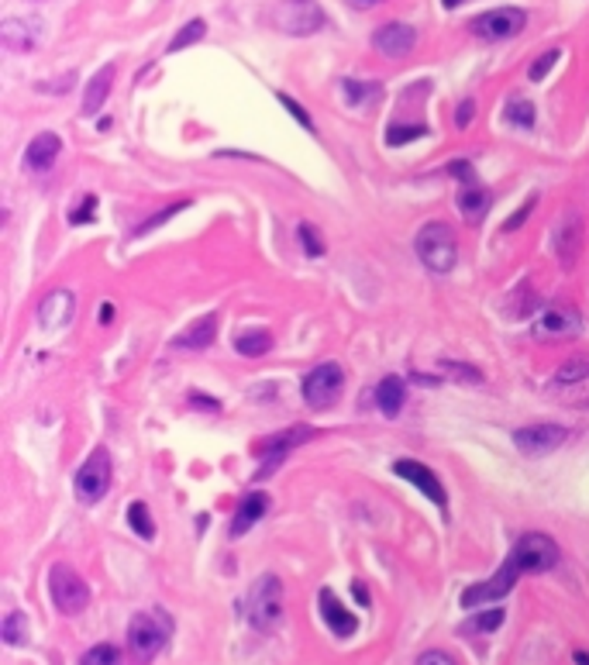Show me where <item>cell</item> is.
Returning a JSON list of instances; mask_svg holds the SVG:
<instances>
[{"label": "cell", "mask_w": 589, "mask_h": 665, "mask_svg": "<svg viewBox=\"0 0 589 665\" xmlns=\"http://www.w3.org/2000/svg\"><path fill=\"white\" fill-rule=\"evenodd\" d=\"M407 404V386H403L400 376H383L379 386H376V407L383 417H397Z\"/></svg>", "instance_id": "603a6c76"}, {"label": "cell", "mask_w": 589, "mask_h": 665, "mask_svg": "<svg viewBox=\"0 0 589 665\" xmlns=\"http://www.w3.org/2000/svg\"><path fill=\"white\" fill-rule=\"evenodd\" d=\"M565 438H569V431L562 424H527L521 431H514V445L531 459L555 452L558 445H565Z\"/></svg>", "instance_id": "8fae6325"}, {"label": "cell", "mask_w": 589, "mask_h": 665, "mask_svg": "<svg viewBox=\"0 0 589 665\" xmlns=\"http://www.w3.org/2000/svg\"><path fill=\"white\" fill-rule=\"evenodd\" d=\"M583 328V317L569 307H548L541 311L538 324H534V335L538 338H569V335H579Z\"/></svg>", "instance_id": "9a60e30c"}, {"label": "cell", "mask_w": 589, "mask_h": 665, "mask_svg": "<svg viewBox=\"0 0 589 665\" xmlns=\"http://www.w3.org/2000/svg\"><path fill=\"white\" fill-rule=\"evenodd\" d=\"M490 204H493V197H490V190H483L479 183L476 187H462V193H459V211H462V218L469 224L483 221L490 214Z\"/></svg>", "instance_id": "d4e9b609"}, {"label": "cell", "mask_w": 589, "mask_h": 665, "mask_svg": "<svg viewBox=\"0 0 589 665\" xmlns=\"http://www.w3.org/2000/svg\"><path fill=\"white\" fill-rule=\"evenodd\" d=\"M111 486V455L107 448H93L90 459L76 473V500L80 504H97Z\"/></svg>", "instance_id": "ba28073f"}, {"label": "cell", "mask_w": 589, "mask_h": 665, "mask_svg": "<svg viewBox=\"0 0 589 665\" xmlns=\"http://www.w3.org/2000/svg\"><path fill=\"white\" fill-rule=\"evenodd\" d=\"M352 4H359V7H372L376 0H352Z\"/></svg>", "instance_id": "f907efd6"}, {"label": "cell", "mask_w": 589, "mask_h": 665, "mask_svg": "<svg viewBox=\"0 0 589 665\" xmlns=\"http://www.w3.org/2000/svg\"><path fill=\"white\" fill-rule=\"evenodd\" d=\"M414 45H417V32H414L410 25H403V21L379 25V28L372 32V49H376L379 56H386V59H403V56H410Z\"/></svg>", "instance_id": "4fadbf2b"}, {"label": "cell", "mask_w": 589, "mask_h": 665, "mask_svg": "<svg viewBox=\"0 0 589 665\" xmlns=\"http://www.w3.org/2000/svg\"><path fill=\"white\" fill-rule=\"evenodd\" d=\"M421 135H428V128L424 125H393L390 131H386V145H407V142H414V138H421Z\"/></svg>", "instance_id": "8d00e7d4"}, {"label": "cell", "mask_w": 589, "mask_h": 665, "mask_svg": "<svg viewBox=\"0 0 589 665\" xmlns=\"http://www.w3.org/2000/svg\"><path fill=\"white\" fill-rule=\"evenodd\" d=\"M510 559L521 572H548L552 566H558V545L541 531H527L517 538Z\"/></svg>", "instance_id": "8992f818"}, {"label": "cell", "mask_w": 589, "mask_h": 665, "mask_svg": "<svg viewBox=\"0 0 589 665\" xmlns=\"http://www.w3.org/2000/svg\"><path fill=\"white\" fill-rule=\"evenodd\" d=\"M517 576H521V569L514 566V559H507V562L500 566V572H496V576L483 579V583H472V586H465V590H462V607L469 610V607H483V603L503 600V597H507V593L514 590Z\"/></svg>", "instance_id": "30bf717a"}, {"label": "cell", "mask_w": 589, "mask_h": 665, "mask_svg": "<svg viewBox=\"0 0 589 665\" xmlns=\"http://www.w3.org/2000/svg\"><path fill=\"white\" fill-rule=\"evenodd\" d=\"M207 35V21H200V18H193V21H186L183 28L176 32V38L169 42V52H183L186 45H193V42H200Z\"/></svg>", "instance_id": "4dcf8cb0"}, {"label": "cell", "mask_w": 589, "mask_h": 665, "mask_svg": "<svg viewBox=\"0 0 589 665\" xmlns=\"http://www.w3.org/2000/svg\"><path fill=\"white\" fill-rule=\"evenodd\" d=\"M245 617L255 631L269 634L283 621V579L276 572H262L245 593Z\"/></svg>", "instance_id": "6da1fadb"}, {"label": "cell", "mask_w": 589, "mask_h": 665, "mask_svg": "<svg viewBox=\"0 0 589 665\" xmlns=\"http://www.w3.org/2000/svg\"><path fill=\"white\" fill-rule=\"evenodd\" d=\"M445 7H459V4H465V0H441Z\"/></svg>", "instance_id": "681fc988"}, {"label": "cell", "mask_w": 589, "mask_h": 665, "mask_svg": "<svg viewBox=\"0 0 589 665\" xmlns=\"http://www.w3.org/2000/svg\"><path fill=\"white\" fill-rule=\"evenodd\" d=\"M273 25L286 35H314L324 28V11L314 0H283L273 11Z\"/></svg>", "instance_id": "52a82bcc"}, {"label": "cell", "mask_w": 589, "mask_h": 665, "mask_svg": "<svg viewBox=\"0 0 589 665\" xmlns=\"http://www.w3.org/2000/svg\"><path fill=\"white\" fill-rule=\"evenodd\" d=\"M93 211H97V197H93V193H87V197H83V200H80V204L73 207V214H69V224H90L93 218H97Z\"/></svg>", "instance_id": "ab89813d"}, {"label": "cell", "mask_w": 589, "mask_h": 665, "mask_svg": "<svg viewBox=\"0 0 589 665\" xmlns=\"http://www.w3.org/2000/svg\"><path fill=\"white\" fill-rule=\"evenodd\" d=\"M341 390H345V369L338 362H321L314 366L304 383H300V393L314 411H328L331 404H338Z\"/></svg>", "instance_id": "5b68a950"}, {"label": "cell", "mask_w": 589, "mask_h": 665, "mask_svg": "<svg viewBox=\"0 0 589 665\" xmlns=\"http://www.w3.org/2000/svg\"><path fill=\"white\" fill-rule=\"evenodd\" d=\"M448 173H452V176H459L465 187H476V169H472V162H469V159H455V162L448 166Z\"/></svg>", "instance_id": "7bdbcfd3"}, {"label": "cell", "mask_w": 589, "mask_h": 665, "mask_svg": "<svg viewBox=\"0 0 589 665\" xmlns=\"http://www.w3.org/2000/svg\"><path fill=\"white\" fill-rule=\"evenodd\" d=\"M352 593H355V600L362 603V607H369V590H366V583L355 579V583H352Z\"/></svg>", "instance_id": "bcb514c9"}, {"label": "cell", "mask_w": 589, "mask_h": 665, "mask_svg": "<svg viewBox=\"0 0 589 665\" xmlns=\"http://www.w3.org/2000/svg\"><path fill=\"white\" fill-rule=\"evenodd\" d=\"M128 524L135 528V535L145 541L155 538V524H152V514H149V507L142 504V500H135L131 507H128Z\"/></svg>", "instance_id": "f546056e"}, {"label": "cell", "mask_w": 589, "mask_h": 665, "mask_svg": "<svg viewBox=\"0 0 589 665\" xmlns=\"http://www.w3.org/2000/svg\"><path fill=\"white\" fill-rule=\"evenodd\" d=\"M49 597H52L59 614L76 617V614H83L87 603H90V586L83 583V576L73 569V566L56 562V566L49 569Z\"/></svg>", "instance_id": "277c9868"}, {"label": "cell", "mask_w": 589, "mask_h": 665, "mask_svg": "<svg viewBox=\"0 0 589 665\" xmlns=\"http://www.w3.org/2000/svg\"><path fill=\"white\" fill-rule=\"evenodd\" d=\"M341 90L348 97V104H369L379 97V83H359V80H345Z\"/></svg>", "instance_id": "d6a6232c"}, {"label": "cell", "mask_w": 589, "mask_h": 665, "mask_svg": "<svg viewBox=\"0 0 589 665\" xmlns=\"http://www.w3.org/2000/svg\"><path fill=\"white\" fill-rule=\"evenodd\" d=\"M279 104H283V107H286V111H290V114H293V118H297L300 125L307 128V131H317V128H314V121H310V114H307V111H304V107H300V104H297V100H293L290 94H279Z\"/></svg>", "instance_id": "b9f144b4"}, {"label": "cell", "mask_w": 589, "mask_h": 665, "mask_svg": "<svg viewBox=\"0 0 589 665\" xmlns=\"http://www.w3.org/2000/svg\"><path fill=\"white\" fill-rule=\"evenodd\" d=\"M438 369L459 383H483V373H479L476 366H469V362H452V359H445V362H438Z\"/></svg>", "instance_id": "1f68e13d"}, {"label": "cell", "mask_w": 589, "mask_h": 665, "mask_svg": "<svg viewBox=\"0 0 589 665\" xmlns=\"http://www.w3.org/2000/svg\"><path fill=\"white\" fill-rule=\"evenodd\" d=\"M558 59H562V52H558V49H548V52H541V56L534 59V66L527 69V76H531L534 83H541V80L548 76V69H552V66H555Z\"/></svg>", "instance_id": "f35d334b"}, {"label": "cell", "mask_w": 589, "mask_h": 665, "mask_svg": "<svg viewBox=\"0 0 589 665\" xmlns=\"http://www.w3.org/2000/svg\"><path fill=\"white\" fill-rule=\"evenodd\" d=\"M235 349H238V355H245V359H262L266 352H273V335L262 331V328L242 331V335L235 338Z\"/></svg>", "instance_id": "484cf974"}, {"label": "cell", "mask_w": 589, "mask_h": 665, "mask_svg": "<svg viewBox=\"0 0 589 665\" xmlns=\"http://www.w3.org/2000/svg\"><path fill=\"white\" fill-rule=\"evenodd\" d=\"M297 238H300V249L307 255H314V259L324 255V238H321V231H317L314 224H307V221L300 224V228H297Z\"/></svg>", "instance_id": "d590c367"}, {"label": "cell", "mask_w": 589, "mask_h": 665, "mask_svg": "<svg viewBox=\"0 0 589 665\" xmlns=\"http://www.w3.org/2000/svg\"><path fill=\"white\" fill-rule=\"evenodd\" d=\"M527 25V14L521 7H496V11H486L479 18H472V35L483 38V42H503V38H514L521 35Z\"/></svg>", "instance_id": "9c48e42d"}, {"label": "cell", "mask_w": 589, "mask_h": 665, "mask_svg": "<svg viewBox=\"0 0 589 665\" xmlns=\"http://www.w3.org/2000/svg\"><path fill=\"white\" fill-rule=\"evenodd\" d=\"M173 638V621L169 614L162 610H145V614H135L131 624H128V648L135 655V662L149 665L166 648V641Z\"/></svg>", "instance_id": "7a4b0ae2"}, {"label": "cell", "mask_w": 589, "mask_h": 665, "mask_svg": "<svg viewBox=\"0 0 589 665\" xmlns=\"http://www.w3.org/2000/svg\"><path fill=\"white\" fill-rule=\"evenodd\" d=\"M217 338V314H207L200 321H193L186 331H180L173 338V349H186V352H200V349H211Z\"/></svg>", "instance_id": "d6986e66"}, {"label": "cell", "mask_w": 589, "mask_h": 665, "mask_svg": "<svg viewBox=\"0 0 589 665\" xmlns=\"http://www.w3.org/2000/svg\"><path fill=\"white\" fill-rule=\"evenodd\" d=\"M472 118H476V100H462V104H459V111H455V125L469 128V125H472Z\"/></svg>", "instance_id": "ee69618b"}, {"label": "cell", "mask_w": 589, "mask_h": 665, "mask_svg": "<svg viewBox=\"0 0 589 665\" xmlns=\"http://www.w3.org/2000/svg\"><path fill=\"white\" fill-rule=\"evenodd\" d=\"M0 42H4V49H11V52H31L35 42H38V35H35V28H31L28 21L7 18V21L0 25Z\"/></svg>", "instance_id": "cb8c5ba5"}, {"label": "cell", "mask_w": 589, "mask_h": 665, "mask_svg": "<svg viewBox=\"0 0 589 665\" xmlns=\"http://www.w3.org/2000/svg\"><path fill=\"white\" fill-rule=\"evenodd\" d=\"M572 659H576V665H589V652H576Z\"/></svg>", "instance_id": "c3c4849f"}, {"label": "cell", "mask_w": 589, "mask_h": 665, "mask_svg": "<svg viewBox=\"0 0 589 665\" xmlns=\"http://www.w3.org/2000/svg\"><path fill=\"white\" fill-rule=\"evenodd\" d=\"M534 207H538V197H527L524 207H517V211H514V218H507V221H503V231H517V228L531 218V211H534Z\"/></svg>", "instance_id": "60d3db41"}, {"label": "cell", "mask_w": 589, "mask_h": 665, "mask_svg": "<svg viewBox=\"0 0 589 665\" xmlns=\"http://www.w3.org/2000/svg\"><path fill=\"white\" fill-rule=\"evenodd\" d=\"M579 245H583V218H579L576 211H565V214L558 218L555 231H552V249H555L558 262H562L565 269L576 266Z\"/></svg>", "instance_id": "7c38bea8"}, {"label": "cell", "mask_w": 589, "mask_h": 665, "mask_svg": "<svg viewBox=\"0 0 589 665\" xmlns=\"http://www.w3.org/2000/svg\"><path fill=\"white\" fill-rule=\"evenodd\" d=\"M503 617H507V614H503L500 607H493V610H486V614L472 617V621L465 624V631H483V634H486V631H496V628L503 624Z\"/></svg>", "instance_id": "74e56055"}, {"label": "cell", "mask_w": 589, "mask_h": 665, "mask_svg": "<svg viewBox=\"0 0 589 665\" xmlns=\"http://www.w3.org/2000/svg\"><path fill=\"white\" fill-rule=\"evenodd\" d=\"M414 249H417V259H421L431 273H452V269H455V259H459V238H455L452 224L428 221L417 231Z\"/></svg>", "instance_id": "3957f363"}, {"label": "cell", "mask_w": 589, "mask_h": 665, "mask_svg": "<svg viewBox=\"0 0 589 665\" xmlns=\"http://www.w3.org/2000/svg\"><path fill=\"white\" fill-rule=\"evenodd\" d=\"M80 665H124V655L114 645H93Z\"/></svg>", "instance_id": "836d02e7"}, {"label": "cell", "mask_w": 589, "mask_h": 665, "mask_svg": "<svg viewBox=\"0 0 589 665\" xmlns=\"http://www.w3.org/2000/svg\"><path fill=\"white\" fill-rule=\"evenodd\" d=\"M317 607H321V617H324V624L331 628V634H338V638H352V634L359 631V617H355L352 610H345V603H341L331 590H321Z\"/></svg>", "instance_id": "e0dca14e"}, {"label": "cell", "mask_w": 589, "mask_h": 665, "mask_svg": "<svg viewBox=\"0 0 589 665\" xmlns=\"http://www.w3.org/2000/svg\"><path fill=\"white\" fill-rule=\"evenodd\" d=\"M417 665H455V659H452L448 652H424V655L417 659Z\"/></svg>", "instance_id": "f6af8a7d"}, {"label": "cell", "mask_w": 589, "mask_h": 665, "mask_svg": "<svg viewBox=\"0 0 589 665\" xmlns=\"http://www.w3.org/2000/svg\"><path fill=\"white\" fill-rule=\"evenodd\" d=\"M0 638L7 641V645H28V617L21 614V610H14V614H7L4 617V628H0Z\"/></svg>", "instance_id": "83f0119b"}, {"label": "cell", "mask_w": 589, "mask_h": 665, "mask_svg": "<svg viewBox=\"0 0 589 665\" xmlns=\"http://www.w3.org/2000/svg\"><path fill=\"white\" fill-rule=\"evenodd\" d=\"M59 152H62L59 135H56V131H42V135L31 138L28 152H25V169H31V173H45V169L56 166Z\"/></svg>", "instance_id": "ac0fdd59"}, {"label": "cell", "mask_w": 589, "mask_h": 665, "mask_svg": "<svg viewBox=\"0 0 589 665\" xmlns=\"http://www.w3.org/2000/svg\"><path fill=\"white\" fill-rule=\"evenodd\" d=\"M111 321H114V307L104 304V307H100V324H111Z\"/></svg>", "instance_id": "7dc6e473"}, {"label": "cell", "mask_w": 589, "mask_h": 665, "mask_svg": "<svg viewBox=\"0 0 589 665\" xmlns=\"http://www.w3.org/2000/svg\"><path fill=\"white\" fill-rule=\"evenodd\" d=\"M114 73H118V66H100L97 73H93V80L87 83V90H83V118H93L100 107H104V100H107V94H111V83H114Z\"/></svg>", "instance_id": "7402d4cb"}, {"label": "cell", "mask_w": 589, "mask_h": 665, "mask_svg": "<svg viewBox=\"0 0 589 665\" xmlns=\"http://www.w3.org/2000/svg\"><path fill=\"white\" fill-rule=\"evenodd\" d=\"M314 435H317L314 428H290V431H279L273 438L255 445V455H262V459H279V462H283V455H286L290 448H297V445L314 438Z\"/></svg>", "instance_id": "44dd1931"}, {"label": "cell", "mask_w": 589, "mask_h": 665, "mask_svg": "<svg viewBox=\"0 0 589 665\" xmlns=\"http://www.w3.org/2000/svg\"><path fill=\"white\" fill-rule=\"evenodd\" d=\"M503 121L514 128H534V104L524 100V97H514L503 111Z\"/></svg>", "instance_id": "f1b7e54d"}, {"label": "cell", "mask_w": 589, "mask_h": 665, "mask_svg": "<svg viewBox=\"0 0 589 665\" xmlns=\"http://www.w3.org/2000/svg\"><path fill=\"white\" fill-rule=\"evenodd\" d=\"M73 311H76V297H73L69 290H52V293H45L42 304H38V324H42L45 331L62 328V324L73 321Z\"/></svg>", "instance_id": "2e32d148"}, {"label": "cell", "mask_w": 589, "mask_h": 665, "mask_svg": "<svg viewBox=\"0 0 589 665\" xmlns=\"http://www.w3.org/2000/svg\"><path fill=\"white\" fill-rule=\"evenodd\" d=\"M583 380H589V359H586V355H572V359H565V362L555 369L558 386H572V383H583Z\"/></svg>", "instance_id": "4316f807"}, {"label": "cell", "mask_w": 589, "mask_h": 665, "mask_svg": "<svg viewBox=\"0 0 589 665\" xmlns=\"http://www.w3.org/2000/svg\"><path fill=\"white\" fill-rule=\"evenodd\" d=\"M269 510V497L266 493H248L245 500L238 504V510H235V521H231V538H242V535H248L255 524H259V517Z\"/></svg>", "instance_id": "ffe728a7"}, {"label": "cell", "mask_w": 589, "mask_h": 665, "mask_svg": "<svg viewBox=\"0 0 589 665\" xmlns=\"http://www.w3.org/2000/svg\"><path fill=\"white\" fill-rule=\"evenodd\" d=\"M393 473L400 476V479H407V483H414V486H417L428 500H434L441 510L448 507V493H445L441 479H438L424 462H417V459H397V462H393Z\"/></svg>", "instance_id": "5bb4252c"}, {"label": "cell", "mask_w": 589, "mask_h": 665, "mask_svg": "<svg viewBox=\"0 0 589 665\" xmlns=\"http://www.w3.org/2000/svg\"><path fill=\"white\" fill-rule=\"evenodd\" d=\"M186 207H190V200H176V204H169V207H162V211H155V214H152V218H149V221H142V224H138V228H135V238H138V235H149L152 228H159V224H166V221H169V218H173V214H180V211H186Z\"/></svg>", "instance_id": "e575fe53"}]
</instances>
